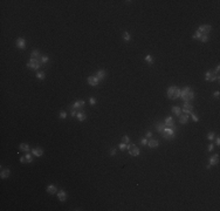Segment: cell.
<instances>
[{
    "label": "cell",
    "mask_w": 220,
    "mask_h": 211,
    "mask_svg": "<svg viewBox=\"0 0 220 211\" xmlns=\"http://www.w3.org/2000/svg\"><path fill=\"white\" fill-rule=\"evenodd\" d=\"M0 176H1V178H7V177L10 176V170H8V169H4V170L1 171Z\"/></svg>",
    "instance_id": "484cf974"
},
{
    "label": "cell",
    "mask_w": 220,
    "mask_h": 211,
    "mask_svg": "<svg viewBox=\"0 0 220 211\" xmlns=\"http://www.w3.org/2000/svg\"><path fill=\"white\" fill-rule=\"evenodd\" d=\"M215 137V134L214 132H208V135H207V138H208L209 141H213Z\"/></svg>",
    "instance_id": "4dcf8cb0"
},
{
    "label": "cell",
    "mask_w": 220,
    "mask_h": 211,
    "mask_svg": "<svg viewBox=\"0 0 220 211\" xmlns=\"http://www.w3.org/2000/svg\"><path fill=\"white\" fill-rule=\"evenodd\" d=\"M83 106H84V101L83 100H77L73 105V109H81V108H83Z\"/></svg>",
    "instance_id": "2e32d148"
},
{
    "label": "cell",
    "mask_w": 220,
    "mask_h": 211,
    "mask_svg": "<svg viewBox=\"0 0 220 211\" xmlns=\"http://www.w3.org/2000/svg\"><path fill=\"white\" fill-rule=\"evenodd\" d=\"M122 142H123V143H129V142H130V138H129V136H127V135H124V136H123V138H122Z\"/></svg>",
    "instance_id": "d6a6232c"
},
{
    "label": "cell",
    "mask_w": 220,
    "mask_h": 211,
    "mask_svg": "<svg viewBox=\"0 0 220 211\" xmlns=\"http://www.w3.org/2000/svg\"><path fill=\"white\" fill-rule=\"evenodd\" d=\"M127 145H128V144H127V143H119V149H121V150H124V149H127Z\"/></svg>",
    "instance_id": "836d02e7"
},
{
    "label": "cell",
    "mask_w": 220,
    "mask_h": 211,
    "mask_svg": "<svg viewBox=\"0 0 220 211\" xmlns=\"http://www.w3.org/2000/svg\"><path fill=\"white\" fill-rule=\"evenodd\" d=\"M191 115H192V119H193V121H194V122H199V117H198L197 115H196L194 113H191Z\"/></svg>",
    "instance_id": "d590c367"
},
{
    "label": "cell",
    "mask_w": 220,
    "mask_h": 211,
    "mask_svg": "<svg viewBox=\"0 0 220 211\" xmlns=\"http://www.w3.org/2000/svg\"><path fill=\"white\" fill-rule=\"evenodd\" d=\"M145 61L149 63H153V60H152V56H151V55H146V56H145Z\"/></svg>",
    "instance_id": "1f68e13d"
},
{
    "label": "cell",
    "mask_w": 220,
    "mask_h": 211,
    "mask_svg": "<svg viewBox=\"0 0 220 211\" xmlns=\"http://www.w3.org/2000/svg\"><path fill=\"white\" fill-rule=\"evenodd\" d=\"M36 78H38L39 80H45V78H46V74L43 73V72H38V74H36Z\"/></svg>",
    "instance_id": "f1b7e54d"
},
{
    "label": "cell",
    "mask_w": 220,
    "mask_h": 211,
    "mask_svg": "<svg viewBox=\"0 0 220 211\" xmlns=\"http://www.w3.org/2000/svg\"><path fill=\"white\" fill-rule=\"evenodd\" d=\"M110 155H111V156H114V155H116V149H113V150L110 151Z\"/></svg>",
    "instance_id": "ee69618b"
},
{
    "label": "cell",
    "mask_w": 220,
    "mask_h": 211,
    "mask_svg": "<svg viewBox=\"0 0 220 211\" xmlns=\"http://www.w3.org/2000/svg\"><path fill=\"white\" fill-rule=\"evenodd\" d=\"M20 150L23 151V153H28L29 151V145L27 143H21L20 144Z\"/></svg>",
    "instance_id": "603a6c76"
},
{
    "label": "cell",
    "mask_w": 220,
    "mask_h": 211,
    "mask_svg": "<svg viewBox=\"0 0 220 211\" xmlns=\"http://www.w3.org/2000/svg\"><path fill=\"white\" fill-rule=\"evenodd\" d=\"M163 138L165 140H173L176 137V134H174V129L173 128H169V127H165V129L161 132Z\"/></svg>",
    "instance_id": "3957f363"
},
{
    "label": "cell",
    "mask_w": 220,
    "mask_h": 211,
    "mask_svg": "<svg viewBox=\"0 0 220 211\" xmlns=\"http://www.w3.org/2000/svg\"><path fill=\"white\" fill-rule=\"evenodd\" d=\"M215 144H217V145H219V144H220V138H219V137H217V138H215Z\"/></svg>",
    "instance_id": "7bdbcfd3"
},
{
    "label": "cell",
    "mask_w": 220,
    "mask_h": 211,
    "mask_svg": "<svg viewBox=\"0 0 220 211\" xmlns=\"http://www.w3.org/2000/svg\"><path fill=\"white\" fill-rule=\"evenodd\" d=\"M167 96H169V99H171V100L179 99V97H180V89L177 88L176 86H171V87L167 89Z\"/></svg>",
    "instance_id": "7a4b0ae2"
},
{
    "label": "cell",
    "mask_w": 220,
    "mask_h": 211,
    "mask_svg": "<svg viewBox=\"0 0 220 211\" xmlns=\"http://www.w3.org/2000/svg\"><path fill=\"white\" fill-rule=\"evenodd\" d=\"M89 103H90L91 106H94L95 103H96V100H95L94 97H90V99H89Z\"/></svg>",
    "instance_id": "74e56055"
},
{
    "label": "cell",
    "mask_w": 220,
    "mask_h": 211,
    "mask_svg": "<svg viewBox=\"0 0 220 211\" xmlns=\"http://www.w3.org/2000/svg\"><path fill=\"white\" fill-rule=\"evenodd\" d=\"M105 75H107V73H105V70H103V69H101V70H98L96 73V76H97V79L100 80V81H102L104 78H105Z\"/></svg>",
    "instance_id": "d6986e66"
},
{
    "label": "cell",
    "mask_w": 220,
    "mask_h": 211,
    "mask_svg": "<svg viewBox=\"0 0 220 211\" xmlns=\"http://www.w3.org/2000/svg\"><path fill=\"white\" fill-rule=\"evenodd\" d=\"M26 66H27V68L36 70V69L40 68V66H41V61H40V60H35V59H29V61L27 62Z\"/></svg>",
    "instance_id": "277c9868"
},
{
    "label": "cell",
    "mask_w": 220,
    "mask_h": 211,
    "mask_svg": "<svg viewBox=\"0 0 220 211\" xmlns=\"http://www.w3.org/2000/svg\"><path fill=\"white\" fill-rule=\"evenodd\" d=\"M158 144H159L158 141H157V140H153V138H151L150 141H148V145H149L150 148H157L158 147Z\"/></svg>",
    "instance_id": "44dd1931"
},
{
    "label": "cell",
    "mask_w": 220,
    "mask_h": 211,
    "mask_svg": "<svg viewBox=\"0 0 220 211\" xmlns=\"http://www.w3.org/2000/svg\"><path fill=\"white\" fill-rule=\"evenodd\" d=\"M199 40L201 42H207L208 41V34H203L201 33V35H200V38H199Z\"/></svg>",
    "instance_id": "4316f807"
},
{
    "label": "cell",
    "mask_w": 220,
    "mask_h": 211,
    "mask_svg": "<svg viewBox=\"0 0 220 211\" xmlns=\"http://www.w3.org/2000/svg\"><path fill=\"white\" fill-rule=\"evenodd\" d=\"M41 58H42V55L40 54V52L38 49H35V51H33L31 53V59H35V60H40L41 61Z\"/></svg>",
    "instance_id": "5bb4252c"
},
{
    "label": "cell",
    "mask_w": 220,
    "mask_h": 211,
    "mask_svg": "<svg viewBox=\"0 0 220 211\" xmlns=\"http://www.w3.org/2000/svg\"><path fill=\"white\" fill-rule=\"evenodd\" d=\"M205 79H206V81L213 82V81H215V80L219 81L220 78H219V75H217L213 70H208V72H206V74H205Z\"/></svg>",
    "instance_id": "5b68a950"
},
{
    "label": "cell",
    "mask_w": 220,
    "mask_h": 211,
    "mask_svg": "<svg viewBox=\"0 0 220 211\" xmlns=\"http://www.w3.org/2000/svg\"><path fill=\"white\" fill-rule=\"evenodd\" d=\"M212 29V27L209 26V25H201V26H199L198 31L200 33H203V34H208L209 32Z\"/></svg>",
    "instance_id": "9c48e42d"
},
{
    "label": "cell",
    "mask_w": 220,
    "mask_h": 211,
    "mask_svg": "<svg viewBox=\"0 0 220 211\" xmlns=\"http://www.w3.org/2000/svg\"><path fill=\"white\" fill-rule=\"evenodd\" d=\"M76 117H77V120H79V121H84V120H86V114H84V113H82V111H79V113H77V114H76Z\"/></svg>",
    "instance_id": "cb8c5ba5"
},
{
    "label": "cell",
    "mask_w": 220,
    "mask_h": 211,
    "mask_svg": "<svg viewBox=\"0 0 220 211\" xmlns=\"http://www.w3.org/2000/svg\"><path fill=\"white\" fill-rule=\"evenodd\" d=\"M15 45L19 49H23V48L26 47V40H25L23 38H19V39H16Z\"/></svg>",
    "instance_id": "30bf717a"
},
{
    "label": "cell",
    "mask_w": 220,
    "mask_h": 211,
    "mask_svg": "<svg viewBox=\"0 0 220 211\" xmlns=\"http://www.w3.org/2000/svg\"><path fill=\"white\" fill-rule=\"evenodd\" d=\"M32 161H33V156L31 154H26L25 156H22V157L20 158V162H21V163H31Z\"/></svg>",
    "instance_id": "7c38bea8"
},
{
    "label": "cell",
    "mask_w": 220,
    "mask_h": 211,
    "mask_svg": "<svg viewBox=\"0 0 220 211\" xmlns=\"http://www.w3.org/2000/svg\"><path fill=\"white\" fill-rule=\"evenodd\" d=\"M180 99L184 102H191L194 100V92L190 87H185L183 90H180Z\"/></svg>",
    "instance_id": "6da1fadb"
},
{
    "label": "cell",
    "mask_w": 220,
    "mask_h": 211,
    "mask_svg": "<svg viewBox=\"0 0 220 211\" xmlns=\"http://www.w3.org/2000/svg\"><path fill=\"white\" fill-rule=\"evenodd\" d=\"M172 113H173L174 115L179 116L182 114V109H180L179 107H177V106H174V107H172Z\"/></svg>",
    "instance_id": "d4e9b609"
},
{
    "label": "cell",
    "mask_w": 220,
    "mask_h": 211,
    "mask_svg": "<svg viewBox=\"0 0 220 211\" xmlns=\"http://www.w3.org/2000/svg\"><path fill=\"white\" fill-rule=\"evenodd\" d=\"M140 143H142V145H146V144H148V138H146V137L142 138V140H140Z\"/></svg>",
    "instance_id": "8d00e7d4"
},
{
    "label": "cell",
    "mask_w": 220,
    "mask_h": 211,
    "mask_svg": "<svg viewBox=\"0 0 220 211\" xmlns=\"http://www.w3.org/2000/svg\"><path fill=\"white\" fill-rule=\"evenodd\" d=\"M208 162H209V165H211V167H212V165H217V164L219 163V154H215L214 156H211Z\"/></svg>",
    "instance_id": "8fae6325"
},
{
    "label": "cell",
    "mask_w": 220,
    "mask_h": 211,
    "mask_svg": "<svg viewBox=\"0 0 220 211\" xmlns=\"http://www.w3.org/2000/svg\"><path fill=\"white\" fill-rule=\"evenodd\" d=\"M213 149H214V145H213V143H211L208 145V151H212Z\"/></svg>",
    "instance_id": "60d3db41"
},
{
    "label": "cell",
    "mask_w": 220,
    "mask_h": 211,
    "mask_svg": "<svg viewBox=\"0 0 220 211\" xmlns=\"http://www.w3.org/2000/svg\"><path fill=\"white\" fill-rule=\"evenodd\" d=\"M58 197H59V199L61 200V202H65L66 198H67V194H66L63 190H61V191L58 192Z\"/></svg>",
    "instance_id": "ffe728a7"
},
{
    "label": "cell",
    "mask_w": 220,
    "mask_h": 211,
    "mask_svg": "<svg viewBox=\"0 0 220 211\" xmlns=\"http://www.w3.org/2000/svg\"><path fill=\"white\" fill-rule=\"evenodd\" d=\"M165 127H166V126H165V123H164V122H158V123L156 124V129H157L159 132H162L164 129H165Z\"/></svg>",
    "instance_id": "7402d4cb"
},
{
    "label": "cell",
    "mask_w": 220,
    "mask_h": 211,
    "mask_svg": "<svg viewBox=\"0 0 220 211\" xmlns=\"http://www.w3.org/2000/svg\"><path fill=\"white\" fill-rule=\"evenodd\" d=\"M48 60H49V58L47 56V55H42V58H41V63H47L48 62Z\"/></svg>",
    "instance_id": "f546056e"
},
{
    "label": "cell",
    "mask_w": 220,
    "mask_h": 211,
    "mask_svg": "<svg viewBox=\"0 0 220 211\" xmlns=\"http://www.w3.org/2000/svg\"><path fill=\"white\" fill-rule=\"evenodd\" d=\"M219 70H220V66H219V65H218V66H217V67H215V70H214V73L217 74V75H218V74H219Z\"/></svg>",
    "instance_id": "ab89813d"
},
{
    "label": "cell",
    "mask_w": 220,
    "mask_h": 211,
    "mask_svg": "<svg viewBox=\"0 0 220 211\" xmlns=\"http://www.w3.org/2000/svg\"><path fill=\"white\" fill-rule=\"evenodd\" d=\"M145 137H146V138H151V137H152V132H148L146 134H145Z\"/></svg>",
    "instance_id": "f35d334b"
},
{
    "label": "cell",
    "mask_w": 220,
    "mask_h": 211,
    "mask_svg": "<svg viewBox=\"0 0 220 211\" xmlns=\"http://www.w3.org/2000/svg\"><path fill=\"white\" fill-rule=\"evenodd\" d=\"M213 95H214V97H215V99H218V97H219V95H220V93H219V92H218V90H217V92H215V93H214V94H213Z\"/></svg>",
    "instance_id": "b9f144b4"
},
{
    "label": "cell",
    "mask_w": 220,
    "mask_h": 211,
    "mask_svg": "<svg viewBox=\"0 0 220 211\" xmlns=\"http://www.w3.org/2000/svg\"><path fill=\"white\" fill-rule=\"evenodd\" d=\"M182 110L184 111V114H191L192 110H193V106L191 105L190 102H184Z\"/></svg>",
    "instance_id": "ba28073f"
},
{
    "label": "cell",
    "mask_w": 220,
    "mask_h": 211,
    "mask_svg": "<svg viewBox=\"0 0 220 211\" xmlns=\"http://www.w3.org/2000/svg\"><path fill=\"white\" fill-rule=\"evenodd\" d=\"M76 114H77L76 110H71V113H70V115H71V116H76Z\"/></svg>",
    "instance_id": "f6af8a7d"
},
{
    "label": "cell",
    "mask_w": 220,
    "mask_h": 211,
    "mask_svg": "<svg viewBox=\"0 0 220 211\" xmlns=\"http://www.w3.org/2000/svg\"><path fill=\"white\" fill-rule=\"evenodd\" d=\"M164 123H165V126L169 127V128H173V127H174V120H173V117H172V116L166 117V119H165V121H164Z\"/></svg>",
    "instance_id": "4fadbf2b"
},
{
    "label": "cell",
    "mask_w": 220,
    "mask_h": 211,
    "mask_svg": "<svg viewBox=\"0 0 220 211\" xmlns=\"http://www.w3.org/2000/svg\"><path fill=\"white\" fill-rule=\"evenodd\" d=\"M87 82H88V84L89 86H91V87H94V86H97V84L100 83V80L97 79V76L95 75H91V76H88V79H87Z\"/></svg>",
    "instance_id": "52a82bcc"
},
{
    "label": "cell",
    "mask_w": 220,
    "mask_h": 211,
    "mask_svg": "<svg viewBox=\"0 0 220 211\" xmlns=\"http://www.w3.org/2000/svg\"><path fill=\"white\" fill-rule=\"evenodd\" d=\"M188 121V114H180L179 115V122L182 123V124H186Z\"/></svg>",
    "instance_id": "e0dca14e"
},
{
    "label": "cell",
    "mask_w": 220,
    "mask_h": 211,
    "mask_svg": "<svg viewBox=\"0 0 220 211\" xmlns=\"http://www.w3.org/2000/svg\"><path fill=\"white\" fill-rule=\"evenodd\" d=\"M60 119H66L67 117V113L66 111H60Z\"/></svg>",
    "instance_id": "e575fe53"
},
{
    "label": "cell",
    "mask_w": 220,
    "mask_h": 211,
    "mask_svg": "<svg viewBox=\"0 0 220 211\" xmlns=\"http://www.w3.org/2000/svg\"><path fill=\"white\" fill-rule=\"evenodd\" d=\"M127 149H128V151H129V155L131 156H138L139 155V149L136 147V144L134 143H130L127 145Z\"/></svg>",
    "instance_id": "8992f818"
},
{
    "label": "cell",
    "mask_w": 220,
    "mask_h": 211,
    "mask_svg": "<svg viewBox=\"0 0 220 211\" xmlns=\"http://www.w3.org/2000/svg\"><path fill=\"white\" fill-rule=\"evenodd\" d=\"M32 154L34 155V156H36V157H41L43 155V150L41 149V148H34L32 150Z\"/></svg>",
    "instance_id": "9a60e30c"
},
{
    "label": "cell",
    "mask_w": 220,
    "mask_h": 211,
    "mask_svg": "<svg viewBox=\"0 0 220 211\" xmlns=\"http://www.w3.org/2000/svg\"><path fill=\"white\" fill-rule=\"evenodd\" d=\"M47 192H48V194H50V195H54V194H55V192H56V190H58V188H56V186H55V185L54 184H49L48 186H47Z\"/></svg>",
    "instance_id": "ac0fdd59"
},
{
    "label": "cell",
    "mask_w": 220,
    "mask_h": 211,
    "mask_svg": "<svg viewBox=\"0 0 220 211\" xmlns=\"http://www.w3.org/2000/svg\"><path fill=\"white\" fill-rule=\"evenodd\" d=\"M123 39H124V41H125V42H129L130 41L131 37H130V34L128 33V32H124V33H123Z\"/></svg>",
    "instance_id": "83f0119b"
}]
</instances>
